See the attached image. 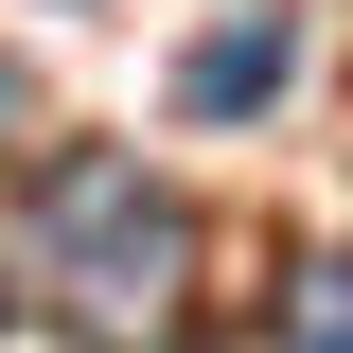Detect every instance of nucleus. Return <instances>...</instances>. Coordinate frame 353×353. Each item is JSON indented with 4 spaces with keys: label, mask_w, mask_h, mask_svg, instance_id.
<instances>
[{
    "label": "nucleus",
    "mask_w": 353,
    "mask_h": 353,
    "mask_svg": "<svg viewBox=\"0 0 353 353\" xmlns=\"http://www.w3.org/2000/svg\"><path fill=\"white\" fill-rule=\"evenodd\" d=\"M36 283H53V318H71V353H176L194 336V212H176L141 159H53Z\"/></svg>",
    "instance_id": "f257e3e1"
},
{
    "label": "nucleus",
    "mask_w": 353,
    "mask_h": 353,
    "mask_svg": "<svg viewBox=\"0 0 353 353\" xmlns=\"http://www.w3.org/2000/svg\"><path fill=\"white\" fill-rule=\"evenodd\" d=\"M283 88V18H230V36H194V106H265Z\"/></svg>",
    "instance_id": "f03ea898"
},
{
    "label": "nucleus",
    "mask_w": 353,
    "mask_h": 353,
    "mask_svg": "<svg viewBox=\"0 0 353 353\" xmlns=\"http://www.w3.org/2000/svg\"><path fill=\"white\" fill-rule=\"evenodd\" d=\"M283 353H353V248L283 283Z\"/></svg>",
    "instance_id": "7ed1b4c3"
},
{
    "label": "nucleus",
    "mask_w": 353,
    "mask_h": 353,
    "mask_svg": "<svg viewBox=\"0 0 353 353\" xmlns=\"http://www.w3.org/2000/svg\"><path fill=\"white\" fill-rule=\"evenodd\" d=\"M0 141H36V71H0Z\"/></svg>",
    "instance_id": "20e7f679"
}]
</instances>
